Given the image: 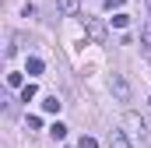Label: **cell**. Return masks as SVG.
<instances>
[{
  "label": "cell",
  "instance_id": "6da1fadb",
  "mask_svg": "<svg viewBox=\"0 0 151 148\" xmlns=\"http://www.w3.org/2000/svg\"><path fill=\"white\" fill-rule=\"evenodd\" d=\"M127 138H134V145L137 148H151V131H148V120L144 116H137V113H127Z\"/></svg>",
  "mask_w": 151,
  "mask_h": 148
},
{
  "label": "cell",
  "instance_id": "52a82bcc",
  "mask_svg": "<svg viewBox=\"0 0 151 148\" xmlns=\"http://www.w3.org/2000/svg\"><path fill=\"white\" fill-rule=\"evenodd\" d=\"M60 106H63V102H60L56 95H46V99H42V110L46 113H60Z\"/></svg>",
  "mask_w": 151,
  "mask_h": 148
},
{
  "label": "cell",
  "instance_id": "3957f363",
  "mask_svg": "<svg viewBox=\"0 0 151 148\" xmlns=\"http://www.w3.org/2000/svg\"><path fill=\"white\" fill-rule=\"evenodd\" d=\"M106 145H109V148H134V141L127 138V131L113 127V131H109V138H106Z\"/></svg>",
  "mask_w": 151,
  "mask_h": 148
},
{
  "label": "cell",
  "instance_id": "ba28073f",
  "mask_svg": "<svg viewBox=\"0 0 151 148\" xmlns=\"http://www.w3.org/2000/svg\"><path fill=\"white\" fill-rule=\"evenodd\" d=\"M141 46H144V49L151 53V21L144 25V28H141Z\"/></svg>",
  "mask_w": 151,
  "mask_h": 148
},
{
  "label": "cell",
  "instance_id": "7a4b0ae2",
  "mask_svg": "<svg viewBox=\"0 0 151 148\" xmlns=\"http://www.w3.org/2000/svg\"><path fill=\"white\" fill-rule=\"evenodd\" d=\"M109 92H113L116 102H130V99H134V92H130V85H127L123 74H113V78H109Z\"/></svg>",
  "mask_w": 151,
  "mask_h": 148
},
{
  "label": "cell",
  "instance_id": "8fae6325",
  "mask_svg": "<svg viewBox=\"0 0 151 148\" xmlns=\"http://www.w3.org/2000/svg\"><path fill=\"white\" fill-rule=\"evenodd\" d=\"M42 67H46V64H42L39 57H28V74H42Z\"/></svg>",
  "mask_w": 151,
  "mask_h": 148
},
{
  "label": "cell",
  "instance_id": "9c48e42d",
  "mask_svg": "<svg viewBox=\"0 0 151 148\" xmlns=\"http://www.w3.org/2000/svg\"><path fill=\"white\" fill-rule=\"evenodd\" d=\"M49 134H53V138H56V141H63V138H67V127H63V123H60V120H56V123H53V127H49Z\"/></svg>",
  "mask_w": 151,
  "mask_h": 148
},
{
  "label": "cell",
  "instance_id": "8992f818",
  "mask_svg": "<svg viewBox=\"0 0 151 148\" xmlns=\"http://www.w3.org/2000/svg\"><path fill=\"white\" fill-rule=\"evenodd\" d=\"M35 95H39V85H35V81H28V85L21 88V102H32Z\"/></svg>",
  "mask_w": 151,
  "mask_h": 148
},
{
  "label": "cell",
  "instance_id": "277c9868",
  "mask_svg": "<svg viewBox=\"0 0 151 148\" xmlns=\"http://www.w3.org/2000/svg\"><path fill=\"white\" fill-rule=\"evenodd\" d=\"M84 32L95 39V42H106V25H102L99 18H84Z\"/></svg>",
  "mask_w": 151,
  "mask_h": 148
},
{
  "label": "cell",
  "instance_id": "9a60e30c",
  "mask_svg": "<svg viewBox=\"0 0 151 148\" xmlns=\"http://www.w3.org/2000/svg\"><path fill=\"white\" fill-rule=\"evenodd\" d=\"M148 11H151V0H148Z\"/></svg>",
  "mask_w": 151,
  "mask_h": 148
},
{
  "label": "cell",
  "instance_id": "30bf717a",
  "mask_svg": "<svg viewBox=\"0 0 151 148\" xmlns=\"http://www.w3.org/2000/svg\"><path fill=\"white\" fill-rule=\"evenodd\" d=\"M7 88H25V81H21V74H18V71L7 74Z\"/></svg>",
  "mask_w": 151,
  "mask_h": 148
},
{
  "label": "cell",
  "instance_id": "4fadbf2b",
  "mask_svg": "<svg viewBox=\"0 0 151 148\" xmlns=\"http://www.w3.org/2000/svg\"><path fill=\"white\" fill-rule=\"evenodd\" d=\"M127 21H130L127 14H113V25H116V28H127Z\"/></svg>",
  "mask_w": 151,
  "mask_h": 148
},
{
  "label": "cell",
  "instance_id": "5bb4252c",
  "mask_svg": "<svg viewBox=\"0 0 151 148\" xmlns=\"http://www.w3.org/2000/svg\"><path fill=\"white\" fill-rule=\"evenodd\" d=\"M123 7V0H106V11H119Z\"/></svg>",
  "mask_w": 151,
  "mask_h": 148
},
{
  "label": "cell",
  "instance_id": "7c38bea8",
  "mask_svg": "<svg viewBox=\"0 0 151 148\" xmlns=\"http://www.w3.org/2000/svg\"><path fill=\"white\" fill-rule=\"evenodd\" d=\"M77 148H99V141H95V138H88V134H84V138H81V141H77Z\"/></svg>",
  "mask_w": 151,
  "mask_h": 148
},
{
  "label": "cell",
  "instance_id": "5b68a950",
  "mask_svg": "<svg viewBox=\"0 0 151 148\" xmlns=\"http://www.w3.org/2000/svg\"><path fill=\"white\" fill-rule=\"evenodd\" d=\"M56 7H60V14H67V18H77V11H81L77 0H56Z\"/></svg>",
  "mask_w": 151,
  "mask_h": 148
}]
</instances>
